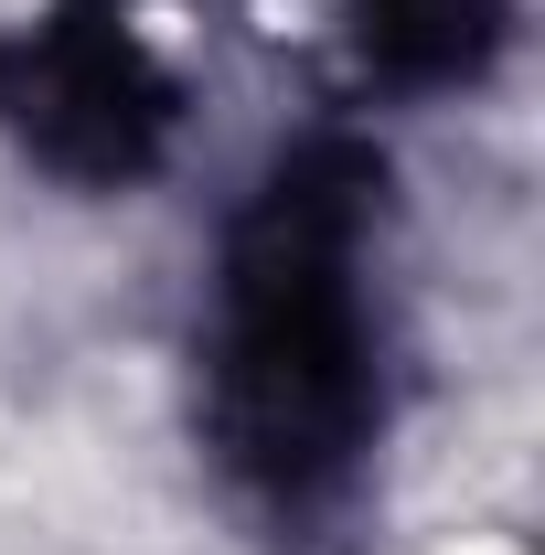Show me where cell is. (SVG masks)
Wrapping results in <instances>:
<instances>
[{
  "label": "cell",
  "instance_id": "obj_1",
  "mask_svg": "<svg viewBox=\"0 0 545 555\" xmlns=\"http://www.w3.org/2000/svg\"><path fill=\"white\" fill-rule=\"evenodd\" d=\"M225 374H236V427L257 460L278 470L332 460V438L353 427V299L332 278V224L278 214L268 257H246Z\"/></svg>",
  "mask_w": 545,
  "mask_h": 555
}]
</instances>
